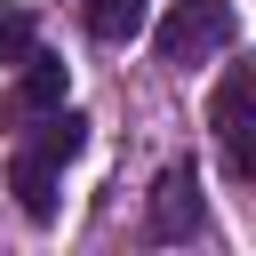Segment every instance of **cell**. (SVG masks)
<instances>
[{
    "label": "cell",
    "mask_w": 256,
    "mask_h": 256,
    "mask_svg": "<svg viewBox=\"0 0 256 256\" xmlns=\"http://www.w3.org/2000/svg\"><path fill=\"white\" fill-rule=\"evenodd\" d=\"M248 112H256V72H248V64H232V72L216 80L208 120H216V136H224V168H232L240 184L256 176V152H248Z\"/></svg>",
    "instance_id": "2"
},
{
    "label": "cell",
    "mask_w": 256,
    "mask_h": 256,
    "mask_svg": "<svg viewBox=\"0 0 256 256\" xmlns=\"http://www.w3.org/2000/svg\"><path fill=\"white\" fill-rule=\"evenodd\" d=\"M64 88H72V64L32 48V56L16 64V88L0 96V120H40V112H56V104H64Z\"/></svg>",
    "instance_id": "3"
},
{
    "label": "cell",
    "mask_w": 256,
    "mask_h": 256,
    "mask_svg": "<svg viewBox=\"0 0 256 256\" xmlns=\"http://www.w3.org/2000/svg\"><path fill=\"white\" fill-rule=\"evenodd\" d=\"M32 56V16L24 8H0V72H16Z\"/></svg>",
    "instance_id": "8"
},
{
    "label": "cell",
    "mask_w": 256,
    "mask_h": 256,
    "mask_svg": "<svg viewBox=\"0 0 256 256\" xmlns=\"http://www.w3.org/2000/svg\"><path fill=\"white\" fill-rule=\"evenodd\" d=\"M8 184H16V200H24V216H32V224H48V216H56V168H48L40 152H16V160H8Z\"/></svg>",
    "instance_id": "5"
},
{
    "label": "cell",
    "mask_w": 256,
    "mask_h": 256,
    "mask_svg": "<svg viewBox=\"0 0 256 256\" xmlns=\"http://www.w3.org/2000/svg\"><path fill=\"white\" fill-rule=\"evenodd\" d=\"M152 40H160V64H200V56L240 40V8L232 0H176Z\"/></svg>",
    "instance_id": "1"
},
{
    "label": "cell",
    "mask_w": 256,
    "mask_h": 256,
    "mask_svg": "<svg viewBox=\"0 0 256 256\" xmlns=\"http://www.w3.org/2000/svg\"><path fill=\"white\" fill-rule=\"evenodd\" d=\"M80 24H88L104 48H120V40H136V32L152 24V0H88V8H80Z\"/></svg>",
    "instance_id": "6"
},
{
    "label": "cell",
    "mask_w": 256,
    "mask_h": 256,
    "mask_svg": "<svg viewBox=\"0 0 256 256\" xmlns=\"http://www.w3.org/2000/svg\"><path fill=\"white\" fill-rule=\"evenodd\" d=\"M192 232H200V176L192 160H176L152 184V240H192Z\"/></svg>",
    "instance_id": "4"
},
{
    "label": "cell",
    "mask_w": 256,
    "mask_h": 256,
    "mask_svg": "<svg viewBox=\"0 0 256 256\" xmlns=\"http://www.w3.org/2000/svg\"><path fill=\"white\" fill-rule=\"evenodd\" d=\"M80 144H88V120L56 104V112H40V128H32V144H24V152H40L48 168H64V160H72Z\"/></svg>",
    "instance_id": "7"
}]
</instances>
